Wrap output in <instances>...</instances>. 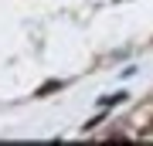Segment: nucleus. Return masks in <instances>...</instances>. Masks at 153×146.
<instances>
[{"mask_svg":"<svg viewBox=\"0 0 153 146\" xmlns=\"http://www.w3.org/2000/svg\"><path fill=\"white\" fill-rule=\"evenodd\" d=\"M58 88H61V82H48V85L38 88V95H51V92H58Z\"/></svg>","mask_w":153,"mask_h":146,"instance_id":"1","label":"nucleus"},{"mask_svg":"<svg viewBox=\"0 0 153 146\" xmlns=\"http://www.w3.org/2000/svg\"><path fill=\"white\" fill-rule=\"evenodd\" d=\"M123 99H126V95H105L102 105H116V102H123Z\"/></svg>","mask_w":153,"mask_h":146,"instance_id":"2","label":"nucleus"}]
</instances>
